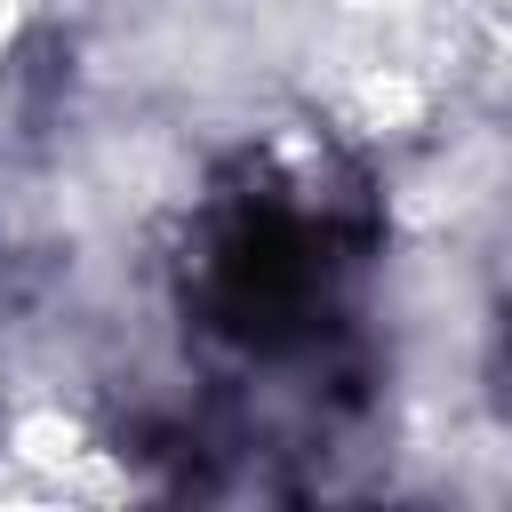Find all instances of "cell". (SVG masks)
Segmentation results:
<instances>
[{
  "label": "cell",
  "instance_id": "obj_1",
  "mask_svg": "<svg viewBox=\"0 0 512 512\" xmlns=\"http://www.w3.org/2000/svg\"><path fill=\"white\" fill-rule=\"evenodd\" d=\"M384 248L368 168L320 128L240 144L184 216L176 312L232 376H344L360 280Z\"/></svg>",
  "mask_w": 512,
  "mask_h": 512
},
{
  "label": "cell",
  "instance_id": "obj_2",
  "mask_svg": "<svg viewBox=\"0 0 512 512\" xmlns=\"http://www.w3.org/2000/svg\"><path fill=\"white\" fill-rule=\"evenodd\" d=\"M488 392H496V416H512V264H504L496 312H488Z\"/></svg>",
  "mask_w": 512,
  "mask_h": 512
}]
</instances>
